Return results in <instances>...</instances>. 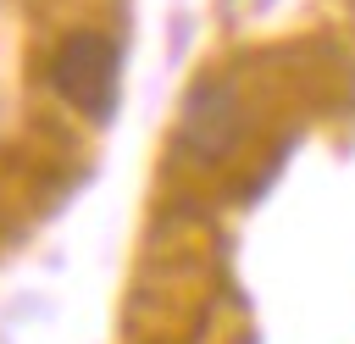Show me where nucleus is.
I'll use <instances>...</instances> for the list:
<instances>
[{
    "label": "nucleus",
    "mask_w": 355,
    "mask_h": 344,
    "mask_svg": "<svg viewBox=\"0 0 355 344\" xmlns=\"http://www.w3.org/2000/svg\"><path fill=\"white\" fill-rule=\"evenodd\" d=\"M244 133V111H239V94L233 83L222 78H200L183 100V150L200 155V161H222Z\"/></svg>",
    "instance_id": "f03ea898"
},
{
    "label": "nucleus",
    "mask_w": 355,
    "mask_h": 344,
    "mask_svg": "<svg viewBox=\"0 0 355 344\" xmlns=\"http://www.w3.org/2000/svg\"><path fill=\"white\" fill-rule=\"evenodd\" d=\"M116 72H122V55H116V44L105 33H67L55 61H50L55 94L72 111L94 117V122H105L116 111Z\"/></svg>",
    "instance_id": "f257e3e1"
}]
</instances>
